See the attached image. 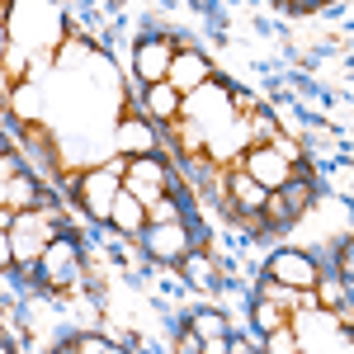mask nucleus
Masks as SVG:
<instances>
[{
    "mask_svg": "<svg viewBox=\"0 0 354 354\" xmlns=\"http://www.w3.org/2000/svg\"><path fill=\"white\" fill-rule=\"evenodd\" d=\"M62 236V227H57L53 208H33V213H19L15 227H10V250H15V270L33 274L38 270V260H43V250Z\"/></svg>",
    "mask_w": 354,
    "mask_h": 354,
    "instance_id": "f257e3e1",
    "label": "nucleus"
},
{
    "mask_svg": "<svg viewBox=\"0 0 354 354\" xmlns=\"http://www.w3.org/2000/svg\"><path fill=\"white\" fill-rule=\"evenodd\" d=\"M236 170H241V175H250V180H255L265 194H279L288 180H293V175H298V170L283 161L274 147H245L241 161H236Z\"/></svg>",
    "mask_w": 354,
    "mask_h": 354,
    "instance_id": "f03ea898",
    "label": "nucleus"
},
{
    "mask_svg": "<svg viewBox=\"0 0 354 354\" xmlns=\"http://www.w3.org/2000/svg\"><path fill=\"white\" fill-rule=\"evenodd\" d=\"M142 245L161 265H185V255L194 250V236H189L185 222H147L142 227Z\"/></svg>",
    "mask_w": 354,
    "mask_h": 354,
    "instance_id": "7ed1b4c3",
    "label": "nucleus"
},
{
    "mask_svg": "<svg viewBox=\"0 0 354 354\" xmlns=\"http://www.w3.org/2000/svg\"><path fill=\"white\" fill-rule=\"evenodd\" d=\"M118 189L133 194L142 208H151V203H156V198H165V189H170V180H165V165L156 161V156H137V161H128L123 180H118Z\"/></svg>",
    "mask_w": 354,
    "mask_h": 354,
    "instance_id": "20e7f679",
    "label": "nucleus"
},
{
    "mask_svg": "<svg viewBox=\"0 0 354 354\" xmlns=\"http://www.w3.org/2000/svg\"><path fill=\"white\" fill-rule=\"evenodd\" d=\"M76 194H81L90 218L109 222V208H113V198H118V175H113L109 165H90L85 175H76Z\"/></svg>",
    "mask_w": 354,
    "mask_h": 354,
    "instance_id": "39448f33",
    "label": "nucleus"
},
{
    "mask_svg": "<svg viewBox=\"0 0 354 354\" xmlns=\"http://www.w3.org/2000/svg\"><path fill=\"white\" fill-rule=\"evenodd\" d=\"M265 279L283 283V288L307 293V288L322 279V270H317V260H312V255H302V250H279V255H270V265H265Z\"/></svg>",
    "mask_w": 354,
    "mask_h": 354,
    "instance_id": "423d86ee",
    "label": "nucleus"
},
{
    "mask_svg": "<svg viewBox=\"0 0 354 354\" xmlns=\"http://www.w3.org/2000/svg\"><path fill=\"white\" fill-rule=\"evenodd\" d=\"M213 81V62L203 53H194V48H185V53H175L170 57V71H165V85L185 100L189 90H198V85H208Z\"/></svg>",
    "mask_w": 354,
    "mask_h": 354,
    "instance_id": "0eeeda50",
    "label": "nucleus"
},
{
    "mask_svg": "<svg viewBox=\"0 0 354 354\" xmlns=\"http://www.w3.org/2000/svg\"><path fill=\"white\" fill-rule=\"evenodd\" d=\"M227 109H232V90H227V85H218V76H213L208 85H198V90H189V95L180 100V113H189L194 123L227 118Z\"/></svg>",
    "mask_w": 354,
    "mask_h": 354,
    "instance_id": "6e6552de",
    "label": "nucleus"
},
{
    "mask_svg": "<svg viewBox=\"0 0 354 354\" xmlns=\"http://www.w3.org/2000/svg\"><path fill=\"white\" fill-rule=\"evenodd\" d=\"M175 48H180L175 38H147V43H137L133 66H137V76H142V85H161V81H165Z\"/></svg>",
    "mask_w": 354,
    "mask_h": 354,
    "instance_id": "1a4fd4ad",
    "label": "nucleus"
},
{
    "mask_svg": "<svg viewBox=\"0 0 354 354\" xmlns=\"http://www.w3.org/2000/svg\"><path fill=\"white\" fill-rule=\"evenodd\" d=\"M113 151H118L123 161L151 156V151H156V128H151V123H142V118H123V123L113 128Z\"/></svg>",
    "mask_w": 354,
    "mask_h": 354,
    "instance_id": "9d476101",
    "label": "nucleus"
},
{
    "mask_svg": "<svg viewBox=\"0 0 354 354\" xmlns=\"http://www.w3.org/2000/svg\"><path fill=\"white\" fill-rule=\"evenodd\" d=\"M71 270H76V241H71V236H57V241L43 250V260H38L33 274H43V283L62 288V283H71Z\"/></svg>",
    "mask_w": 354,
    "mask_h": 354,
    "instance_id": "9b49d317",
    "label": "nucleus"
},
{
    "mask_svg": "<svg viewBox=\"0 0 354 354\" xmlns=\"http://www.w3.org/2000/svg\"><path fill=\"white\" fill-rule=\"evenodd\" d=\"M265 198H270V194L260 189L250 175H241V170L227 180V208H232V213H260V208H265Z\"/></svg>",
    "mask_w": 354,
    "mask_h": 354,
    "instance_id": "f8f14e48",
    "label": "nucleus"
},
{
    "mask_svg": "<svg viewBox=\"0 0 354 354\" xmlns=\"http://www.w3.org/2000/svg\"><path fill=\"white\" fill-rule=\"evenodd\" d=\"M109 222H113V232H123V236H142V227H147V208L137 203L133 194L118 189V198H113V208H109Z\"/></svg>",
    "mask_w": 354,
    "mask_h": 354,
    "instance_id": "ddd939ff",
    "label": "nucleus"
},
{
    "mask_svg": "<svg viewBox=\"0 0 354 354\" xmlns=\"http://www.w3.org/2000/svg\"><path fill=\"white\" fill-rule=\"evenodd\" d=\"M142 104H147V113H151V123H175L180 118V95L170 90V85H147L142 90Z\"/></svg>",
    "mask_w": 354,
    "mask_h": 354,
    "instance_id": "4468645a",
    "label": "nucleus"
},
{
    "mask_svg": "<svg viewBox=\"0 0 354 354\" xmlns=\"http://www.w3.org/2000/svg\"><path fill=\"white\" fill-rule=\"evenodd\" d=\"M0 198H5V208L10 213H33L43 198H38V185H33V175H15L5 189H0Z\"/></svg>",
    "mask_w": 354,
    "mask_h": 354,
    "instance_id": "2eb2a0df",
    "label": "nucleus"
},
{
    "mask_svg": "<svg viewBox=\"0 0 354 354\" xmlns=\"http://www.w3.org/2000/svg\"><path fill=\"white\" fill-rule=\"evenodd\" d=\"M5 104H10V113H15V118H24V123H38V90H33L28 81L15 85Z\"/></svg>",
    "mask_w": 354,
    "mask_h": 354,
    "instance_id": "dca6fc26",
    "label": "nucleus"
},
{
    "mask_svg": "<svg viewBox=\"0 0 354 354\" xmlns=\"http://www.w3.org/2000/svg\"><path fill=\"white\" fill-rule=\"evenodd\" d=\"M189 330L198 335V340H222V335H227V317L213 312V307H203V312L189 317Z\"/></svg>",
    "mask_w": 354,
    "mask_h": 354,
    "instance_id": "f3484780",
    "label": "nucleus"
},
{
    "mask_svg": "<svg viewBox=\"0 0 354 354\" xmlns=\"http://www.w3.org/2000/svg\"><path fill=\"white\" fill-rule=\"evenodd\" d=\"M345 279H317L312 283V298H317V312H335L340 302H345Z\"/></svg>",
    "mask_w": 354,
    "mask_h": 354,
    "instance_id": "a211bd4d",
    "label": "nucleus"
},
{
    "mask_svg": "<svg viewBox=\"0 0 354 354\" xmlns=\"http://www.w3.org/2000/svg\"><path fill=\"white\" fill-rule=\"evenodd\" d=\"M265 354H302V340H298V330H293V322L265 335Z\"/></svg>",
    "mask_w": 354,
    "mask_h": 354,
    "instance_id": "6ab92c4d",
    "label": "nucleus"
},
{
    "mask_svg": "<svg viewBox=\"0 0 354 354\" xmlns=\"http://www.w3.org/2000/svg\"><path fill=\"white\" fill-rule=\"evenodd\" d=\"M260 298L298 317V288H283V283H274V279H265V283H260Z\"/></svg>",
    "mask_w": 354,
    "mask_h": 354,
    "instance_id": "aec40b11",
    "label": "nucleus"
},
{
    "mask_svg": "<svg viewBox=\"0 0 354 354\" xmlns=\"http://www.w3.org/2000/svg\"><path fill=\"white\" fill-rule=\"evenodd\" d=\"M288 317H293V312H283V307H274V302L255 298V326L265 330V335H270V330H279V326H288Z\"/></svg>",
    "mask_w": 354,
    "mask_h": 354,
    "instance_id": "412c9836",
    "label": "nucleus"
},
{
    "mask_svg": "<svg viewBox=\"0 0 354 354\" xmlns=\"http://www.w3.org/2000/svg\"><path fill=\"white\" fill-rule=\"evenodd\" d=\"M147 222H180V203L165 194V198H156L151 208H147Z\"/></svg>",
    "mask_w": 354,
    "mask_h": 354,
    "instance_id": "4be33fe9",
    "label": "nucleus"
},
{
    "mask_svg": "<svg viewBox=\"0 0 354 354\" xmlns=\"http://www.w3.org/2000/svg\"><path fill=\"white\" fill-rule=\"evenodd\" d=\"M66 350H71V354H104V350H109V340H104V335H76Z\"/></svg>",
    "mask_w": 354,
    "mask_h": 354,
    "instance_id": "5701e85b",
    "label": "nucleus"
},
{
    "mask_svg": "<svg viewBox=\"0 0 354 354\" xmlns=\"http://www.w3.org/2000/svg\"><path fill=\"white\" fill-rule=\"evenodd\" d=\"M185 265H189V274H194V283H213V265L198 255V250H189L185 255Z\"/></svg>",
    "mask_w": 354,
    "mask_h": 354,
    "instance_id": "b1692460",
    "label": "nucleus"
},
{
    "mask_svg": "<svg viewBox=\"0 0 354 354\" xmlns=\"http://www.w3.org/2000/svg\"><path fill=\"white\" fill-rule=\"evenodd\" d=\"M15 175H24V170H19V156H15V151H5V156H0V189H5Z\"/></svg>",
    "mask_w": 354,
    "mask_h": 354,
    "instance_id": "393cba45",
    "label": "nucleus"
},
{
    "mask_svg": "<svg viewBox=\"0 0 354 354\" xmlns=\"http://www.w3.org/2000/svg\"><path fill=\"white\" fill-rule=\"evenodd\" d=\"M175 350H180V354H203V340H198L194 330H185V335L175 340Z\"/></svg>",
    "mask_w": 354,
    "mask_h": 354,
    "instance_id": "a878e982",
    "label": "nucleus"
},
{
    "mask_svg": "<svg viewBox=\"0 0 354 354\" xmlns=\"http://www.w3.org/2000/svg\"><path fill=\"white\" fill-rule=\"evenodd\" d=\"M0 270H15V250H10V236L0 232Z\"/></svg>",
    "mask_w": 354,
    "mask_h": 354,
    "instance_id": "bb28decb",
    "label": "nucleus"
},
{
    "mask_svg": "<svg viewBox=\"0 0 354 354\" xmlns=\"http://www.w3.org/2000/svg\"><path fill=\"white\" fill-rule=\"evenodd\" d=\"M340 274H345V279L354 274V245H350V241L340 245Z\"/></svg>",
    "mask_w": 354,
    "mask_h": 354,
    "instance_id": "cd10ccee",
    "label": "nucleus"
},
{
    "mask_svg": "<svg viewBox=\"0 0 354 354\" xmlns=\"http://www.w3.org/2000/svg\"><path fill=\"white\" fill-rule=\"evenodd\" d=\"M15 218H19V213H10V208L0 203V232H5V236H10V227H15Z\"/></svg>",
    "mask_w": 354,
    "mask_h": 354,
    "instance_id": "c85d7f7f",
    "label": "nucleus"
},
{
    "mask_svg": "<svg viewBox=\"0 0 354 354\" xmlns=\"http://www.w3.org/2000/svg\"><path fill=\"white\" fill-rule=\"evenodd\" d=\"M203 354H227V335L222 340H203Z\"/></svg>",
    "mask_w": 354,
    "mask_h": 354,
    "instance_id": "c756f323",
    "label": "nucleus"
},
{
    "mask_svg": "<svg viewBox=\"0 0 354 354\" xmlns=\"http://www.w3.org/2000/svg\"><path fill=\"white\" fill-rule=\"evenodd\" d=\"M5 53H10V48H5V24H0V62H5Z\"/></svg>",
    "mask_w": 354,
    "mask_h": 354,
    "instance_id": "7c9ffc66",
    "label": "nucleus"
},
{
    "mask_svg": "<svg viewBox=\"0 0 354 354\" xmlns=\"http://www.w3.org/2000/svg\"><path fill=\"white\" fill-rule=\"evenodd\" d=\"M5 15H10V5H5V0H0V24H5Z\"/></svg>",
    "mask_w": 354,
    "mask_h": 354,
    "instance_id": "2f4dec72",
    "label": "nucleus"
},
{
    "mask_svg": "<svg viewBox=\"0 0 354 354\" xmlns=\"http://www.w3.org/2000/svg\"><path fill=\"white\" fill-rule=\"evenodd\" d=\"M5 151H10V147H5V137H0V156H5Z\"/></svg>",
    "mask_w": 354,
    "mask_h": 354,
    "instance_id": "473e14b6",
    "label": "nucleus"
},
{
    "mask_svg": "<svg viewBox=\"0 0 354 354\" xmlns=\"http://www.w3.org/2000/svg\"><path fill=\"white\" fill-rule=\"evenodd\" d=\"M104 354H123V350H113V345H109V350H104Z\"/></svg>",
    "mask_w": 354,
    "mask_h": 354,
    "instance_id": "72a5a7b5",
    "label": "nucleus"
},
{
    "mask_svg": "<svg viewBox=\"0 0 354 354\" xmlns=\"http://www.w3.org/2000/svg\"><path fill=\"white\" fill-rule=\"evenodd\" d=\"M57 354H71V350H57Z\"/></svg>",
    "mask_w": 354,
    "mask_h": 354,
    "instance_id": "f704fd0d",
    "label": "nucleus"
},
{
    "mask_svg": "<svg viewBox=\"0 0 354 354\" xmlns=\"http://www.w3.org/2000/svg\"><path fill=\"white\" fill-rule=\"evenodd\" d=\"M0 203H5V198H0Z\"/></svg>",
    "mask_w": 354,
    "mask_h": 354,
    "instance_id": "c9c22d12",
    "label": "nucleus"
}]
</instances>
